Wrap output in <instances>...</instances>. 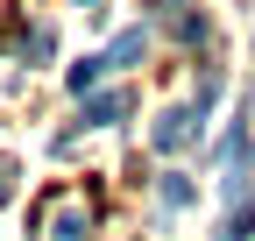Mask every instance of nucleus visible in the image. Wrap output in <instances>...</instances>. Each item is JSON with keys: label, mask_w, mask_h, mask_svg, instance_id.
<instances>
[{"label": "nucleus", "mask_w": 255, "mask_h": 241, "mask_svg": "<svg viewBox=\"0 0 255 241\" xmlns=\"http://www.w3.org/2000/svg\"><path fill=\"white\" fill-rule=\"evenodd\" d=\"M92 220H100L92 192H78V185H57V192L36 206V241H92Z\"/></svg>", "instance_id": "obj_1"}, {"label": "nucleus", "mask_w": 255, "mask_h": 241, "mask_svg": "<svg viewBox=\"0 0 255 241\" xmlns=\"http://www.w3.org/2000/svg\"><path fill=\"white\" fill-rule=\"evenodd\" d=\"M199 120H206L199 107H170L163 120H156V135H149V142L163 149V156H170V149H191V142H199Z\"/></svg>", "instance_id": "obj_2"}, {"label": "nucleus", "mask_w": 255, "mask_h": 241, "mask_svg": "<svg viewBox=\"0 0 255 241\" xmlns=\"http://www.w3.org/2000/svg\"><path fill=\"white\" fill-rule=\"evenodd\" d=\"M85 128H114V120H128V93H100V100H85Z\"/></svg>", "instance_id": "obj_3"}, {"label": "nucleus", "mask_w": 255, "mask_h": 241, "mask_svg": "<svg viewBox=\"0 0 255 241\" xmlns=\"http://www.w3.org/2000/svg\"><path fill=\"white\" fill-rule=\"evenodd\" d=\"M142 50H149V36H142V28H128V36H114V50H107V71H114V64H135Z\"/></svg>", "instance_id": "obj_4"}, {"label": "nucleus", "mask_w": 255, "mask_h": 241, "mask_svg": "<svg viewBox=\"0 0 255 241\" xmlns=\"http://www.w3.org/2000/svg\"><path fill=\"white\" fill-rule=\"evenodd\" d=\"M156 199H163L170 213H177V206H191V177H184V170H163V185H156Z\"/></svg>", "instance_id": "obj_5"}, {"label": "nucleus", "mask_w": 255, "mask_h": 241, "mask_svg": "<svg viewBox=\"0 0 255 241\" xmlns=\"http://www.w3.org/2000/svg\"><path fill=\"white\" fill-rule=\"evenodd\" d=\"M100 71H107V57H85V64H71V78H64V85H71V93L85 100L92 85H100Z\"/></svg>", "instance_id": "obj_6"}, {"label": "nucleus", "mask_w": 255, "mask_h": 241, "mask_svg": "<svg viewBox=\"0 0 255 241\" xmlns=\"http://www.w3.org/2000/svg\"><path fill=\"white\" fill-rule=\"evenodd\" d=\"M14 177H21L14 163H0V199H14Z\"/></svg>", "instance_id": "obj_7"}, {"label": "nucleus", "mask_w": 255, "mask_h": 241, "mask_svg": "<svg viewBox=\"0 0 255 241\" xmlns=\"http://www.w3.org/2000/svg\"><path fill=\"white\" fill-rule=\"evenodd\" d=\"M85 7H92V0H85Z\"/></svg>", "instance_id": "obj_8"}]
</instances>
